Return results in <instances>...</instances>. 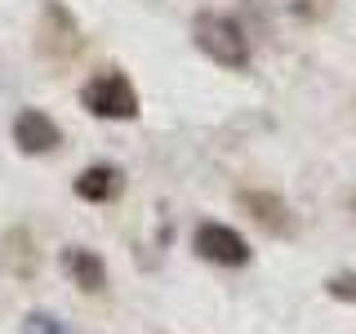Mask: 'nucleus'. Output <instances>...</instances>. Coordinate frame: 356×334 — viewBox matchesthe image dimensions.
I'll use <instances>...</instances> for the list:
<instances>
[{
    "mask_svg": "<svg viewBox=\"0 0 356 334\" xmlns=\"http://www.w3.org/2000/svg\"><path fill=\"white\" fill-rule=\"evenodd\" d=\"M192 40L196 49L205 54L209 63L227 67V72H250V36H245V27L232 14H218V9H200L192 18Z\"/></svg>",
    "mask_w": 356,
    "mask_h": 334,
    "instance_id": "f257e3e1",
    "label": "nucleus"
},
{
    "mask_svg": "<svg viewBox=\"0 0 356 334\" xmlns=\"http://www.w3.org/2000/svg\"><path fill=\"white\" fill-rule=\"evenodd\" d=\"M81 49H85V36H81L76 14L63 5V0H44L40 22H36V54L49 67H67V63H76Z\"/></svg>",
    "mask_w": 356,
    "mask_h": 334,
    "instance_id": "f03ea898",
    "label": "nucleus"
},
{
    "mask_svg": "<svg viewBox=\"0 0 356 334\" xmlns=\"http://www.w3.org/2000/svg\"><path fill=\"white\" fill-rule=\"evenodd\" d=\"M81 107L98 120H134L138 116V89L125 72L103 67L81 85Z\"/></svg>",
    "mask_w": 356,
    "mask_h": 334,
    "instance_id": "7ed1b4c3",
    "label": "nucleus"
},
{
    "mask_svg": "<svg viewBox=\"0 0 356 334\" xmlns=\"http://www.w3.org/2000/svg\"><path fill=\"white\" fill-rule=\"evenodd\" d=\"M192 245H196V254L205 263H214V267H245L250 263V241L241 237L236 228H227V223H214V218H205L196 228V237H192Z\"/></svg>",
    "mask_w": 356,
    "mask_h": 334,
    "instance_id": "20e7f679",
    "label": "nucleus"
},
{
    "mask_svg": "<svg viewBox=\"0 0 356 334\" xmlns=\"http://www.w3.org/2000/svg\"><path fill=\"white\" fill-rule=\"evenodd\" d=\"M236 200H241V209H245L254 223H259L267 237H281V241L298 237V214L285 205V196L267 192V187H245Z\"/></svg>",
    "mask_w": 356,
    "mask_h": 334,
    "instance_id": "39448f33",
    "label": "nucleus"
},
{
    "mask_svg": "<svg viewBox=\"0 0 356 334\" xmlns=\"http://www.w3.org/2000/svg\"><path fill=\"white\" fill-rule=\"evenodd\" d=\"M58 143H63V129L40 107H22L14 116V148L22 156H49V152H58Z\"/></svg>",
    "mask_w": 356,
    "mask_h": 334,
    "instance_id": "423d86ee",
    "label": "nucleus"
},
{
    "mask_svg": "<svg viewBox=\"0 0 356 334\" xmlns=\"http://www.w3.org/2000/svg\"><path fill=\"white\" fill-rule=\"evenodd\" d=\"M72 192L89 200V205H107V200H116L120 192H125V174H120V165H85L81 174H76Z\"/></svg>",
    "mask_w": 356,
    "mask_h": 334,
    "instance_id": "0eeeda50",
    "label": "nucleus"
},
{
    "mask_svg": "<svg viewBox=\"0 0 356 334\" xmlns=\"http://www.w3.org/2000/svg\"><path fill=\"white\" fill-rule=\"evenodd\" d=\"M63 272L72 276V285L85 289V294H103L107 289V263L98 259L94 250H85V245H67L63 250Z\"/></svg>",
    "mask_w": 356,
    "mask_h": 334,
    "instance_id": "6e6552de",
    "label": "nucleus"
},
{
    "mask_svg": "<svg viewBox=\"0 0 356 334\" xmlns=\"http://www.w3.org/2000/svg\"><path fill=\"white\" fill-rule=\"evenodd\" d=\"M5 254H9V267H14L18 276H31L36 272V250H31V232L14 228L5 237Z\"/></svg>",
    "mask_w": 356,
    "mask_h": 334,
    "instance_id": "1a4fd4ad",
    "label": "nucleus"
},
{
    "mask_svg": "<svg viewBox=\"0 0 356 334\" xmlns=\"http://www.w3.org/2000/svg\"><path fill=\"white\" fill-rule=\"evenodd\" d=\"M289 14L298 22H325L334 14V0H289Z\"/></svg>",
    "mask_w": 356,
    "mask_h": 334,
    "instance_id": "9d476101",
    "label": "nucleus"
},
{
    "mask_svg": "<svg viewBox=\"0 0 356 334\" xmlns=\"http://www.w3.org/2000/svg\"><path fill=\"white\" fill-rule=\"evenodd\" d=\"M22 334H67V326L54 312H27L22 317Z\"/></svg>",
    "mask_w": 356,
    "mask_h": 334,
    "instance_id": "9b49d317",
    "label": "nucleus"
},
{
    "mask_svg": "<svg viewBox=\"0 0 356 334\" xmlns=\"http://www.w3.org/2000/svg\"><path fill=\"white\" fill-rule=\"evenodd\" d=\"M325 294L339 303H356V272H334L325 276Z\"/></svg>",
    "mask_w": 356,
    "mask_h": 334,
    "instance_id": "f8f14e48",
    "label": "nucleus"
},
{
    "mask_svg": "<svg viewBox=\"0 0 356 334\" xmlns=\"http://www.w3.org/2000/svg\"><path fill=\"white\" fill-rule=\"evenodd\" d=\"M352 214H356V192H352Z\"/></svg>",
    "mask_w": 356,
    "mask_h": 334,
    "instance_id": "ddd939ff",
    "label": "nucleus"
}]
</instances>
